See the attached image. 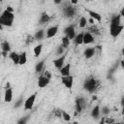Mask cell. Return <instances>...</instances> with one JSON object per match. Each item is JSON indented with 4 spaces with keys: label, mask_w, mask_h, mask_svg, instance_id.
<instances>
[{
    "label": "cell",
    "mask_w": 124,
    "mask_h": 124,
    "mask_svg": "<svg viewBox=\"0 0 124 124\" xmlns=\"http://www.w3.org/2000/svg\"><path fill=\"white\" fill-rule=\"evenodd\" d=\"M105 122H106V124H113L114 123V120L112 118H106L105 119Z\"/></svg>",
    "instance_id": "35"
},
{
    "label": "cell",
    "mask_w": 124,
    "mask_h": 124,
    "mask_svg": "<svg viewBox=\"0 0 124 124\" xmlns=\"http://www.w3.org/2000/svg\"><path fill=\"white\" fill-rule=\"evenodd\" d=\"M122 54H123V55H124V48H123V49H122Z\"/></svg>",
    "instance_id": "53"
},
{
    "label": "cell",
    "mask_w": 124,
    "mask_h": 124,
    "mask_svg": "<svg viewBox=\"0 0 124 124\" xmlns=\"http://www.w3.org/2000/svg\"><path fill=\"white\" fill-rule=\"evenodd\" d=\"M64 33L66 34V36H67L70 40L75 39V37L77 36V35H76V32H75V27H74V25H69V26H67V27L64 29Z\"/></svg>",
    "instance_id": "4"
},
{
    "label": "cell",
    "mask_w": 124,
    "mask_h": 124,
    "mask_svg": "<svg viewBox=\"0 0 124 124\" xmlns=\"http://www.w3.org/2000/svg\"><path fill=\"white\" fill-rule=\"evenodd\" d=\"M49 20H50V16H49L47 14L44 13V14L41 16V17H40L39 23H40V24H44V23H46V22H48Z\"/></svg>",
    "instance_id": "16"
},
{
    "label": "cell",
    "mask_w": 124,
    "mask_h": 124,
    "mask_svg": "<svg viewBox=\"0 0 124 124\" xmlns=\"http://www.w3.org/2000/svg\"><path fill=\"white\" fill-rule=\"evenodd\" d=\"M1 18H5V19H11V20H14V13H11V12H8L7 10H5L2 14H1Z\"/></svg>",
    "instance_id": "14"
},
{
    "label": "cell",
    "mask_w": 124,
    "mask_h": 124,
    "mask_svg": "<svg viewBox=\"0 0 124 124\" xmlns=\"http://www.w3.org/2000/svg\"><path fill=\"white\" fill-rule=\"evenodd\" d=\"M58 32V26L57 25H54V26H51L49 27L47 30H46V38H52L54 37Z\"/></svg>",
    "instance_id": "7"
},
{
    "label": "cell",
    "mask_w": 124,
    "mask_h": 124,
    "mask_svg": "<svg viewBox=\"0 0 124 124\" xmlns=\"http://www.w3.org/2000/svg\"><path fill=\"white\" fill-rule=\"evenodd\" d=\"M122 114H124V107L122 108Z\"/></svg>",
    "instance_id": "51"
},
{
    "label": "cell",
    "mask_w": 124,
    "mask_h": 124,
    "mask_svg": "<svg viewBox=\"0 0 124 124\" xmlns=\"http://www.w3.org/2000/svg\"><path fill=\"white\" fill-rule=\"evenodd\" d=\"M12 24H13V20L5 19V18L0 17V25H2V26H12Z\"/></svg>",
    "instance_id": "23"
},
{
    "label": "cell",
    "mask_w": 124,
    "mask_h": 124,
    "mask_svg": "<svg viewBox=\"0 0 124 124\" xmlns=\"http://www.w3.org/2000/svg\"><path fill=\"white\" fill-rule=\"evenodd\" d=\"M70 69H71V65L70 64H66L65 66H63L60 69V74L62 77H68L70 76Z\"/></svg>",
    "instance_id": "9"
},
{
    "label": "cell",
    "mask_w": 124,
    "mask_h": 124,
    "mask_svg": "<svg viewBox=\"0 0 124 124\" xmlns=\"http://www.w3.org/2000/svg\"><path fill=\"white\" fill-rule=\"evenodd\" d=\"M72 124H78V122H77V121H75V122H73Z\"/></svg>",
    "instance_id": "50"
},
{
    "label": "cell",
    "mask_w": 124,
    "mask_h": 124,
    "mask_svg": "<svg viewBox=\"0 0 124 124\" xmlns=\"http://www.w3.org/2000/svg\"><path fill=\"white\" fill-rule=\"evenodd\" d=\"M99 87V82L94 78H89L84 82V89L90 93H93Z\"/></svg>",
    "instance_id": "1"
},
{
    "label": "cell",
    "mask_w": 124,
    "mask_h": 124,
    "mask_svg": "<svg viewBox=\"0 0 124 124\" xmlns=\"http://www.w3.org/2000/svg\"><path fill=\"white\" fill-rule=\"evenodd\" d=\"M62 83L65 85V87L71 89L73 87V82H74V78L72 76H68V77H62L61 78Z\"/></svg>",
    "instance_id": "5"
},
{
    "label": "cell",
    "mask_w": 124,
    "mask_h": 124,
    "mask_svg": "<svg viewBox=\"0 0 124 124\" xmlns=\"http://www.w3.org/2000/svg\"><path fill=\"white\" fill-rule=\"evenodd\" d=\"M9 88H10V83H9V82H8V83H7V84H6V86H5V89H6V90H7V89H9Z\"/></svg>",
    "instance_id": "44"
},
{
    "label": "cell",
    "mask_w": 124,
    "mask_h": 124,
    "mask_svg": "<svg viewBox=\"0 0 124 124\" xmlns=\"http://www.w3.org/2000/svg\"><path fill=\"white\" fill-rule=\"evenodd\" d=\"M65 58H66V55H65V54H63V55H62V56H60L59 58H57V59L53 60V64H54V66H55L57 69H59V70H60V69L64 66Z\"/></svg>",
    "instance_id": "6"
},
{
    "label": "cell",
    "mask_w": 124,
    "mask_h": 124,
    "mask_svg": "<svg viewBox=\"0 0 124 124\" xmlns=\"http://www.w3.org/2000/svg\"><path fill=\"white\" fill-rule=\"evenodd\" d=\"M102 111H103V113H104V114H108V112H109V109H108L107 107H104V108H102Z\"/></svg>",
    "instance_id": "37"
},
{
    "label": "cell",
    "mask_w": 124,
    "mask_h": 124,
    "mask_svg": "<svg viewBox=\"0 0 124 124\" xmlns=\"http://www.w3.org/2000/svg\"><path fill=\"white\" fill-rule=\"evenodd\" d=\"M86 24H87V19H86L84 16H82V17L79 19V27L84 28V27L86 26Z\"/></svg>",
    "instance_id": "29"
},
{
    "label": "cell",
    "mask_w": 124,
    "mask_h": 124,
    "mask_svg": "<svg viewBox=\"0 0 124 124\" xmlns=\"http://www.w3.org/2000/svg\"><path fill=\"white\" fill-rule=\"evenodd\" d=\"M82 108H83V107L80 105V103H79L78 99L77 98V100H76V110H77L78 112H81Z\"/></svg>",
    "instance_id": "28"
},
{
    "label": "cell",
    "mask_w": 124,
    "mask_h": 124,
    "mask_svg": "<svg viewBox=\"0 0 124 124\" xmlns=\"http://www.w3.org/2000/svg\"><path fill=\"white\" fill-rule=\"evenodd\" d=\"M62 117L65 121H70L71 120V115L68 112H66L65 110H62Z\"/></svg>",
    "instance_id": "30"
},
{
    "label": "cell",
    "mask_w": 124,
    "mask_h": 124,
    "mask_svg": "<svg viewBox=\"0 0 124 124\" xmlns=\"http://www.w3.org/2000/svg\"><path fill=\"white\" fill-rule=\"evenodd\" d=\"M120 16L124 17V7H123V8L121 9V12H120Z\"/></svg>",
    "instance_id": "41"
},
{
    "label": "cell",
    "mask_w": 124,
    "mask_h": 124,
    "mask_svg": "<svg viewBox=\"0 0 124 124\" xmlns=\"http://www.w3.org/2000/svg\"><path fill=\"white\" fill-rule=\"evenodd\" d=\"M64 52V47L62 46H60L58 48H57V54H62Z\"/></svg>",
    "instance_id": "36"
},
{
    "label": "cell",
    "mask_w": 124,
    "mask_h": 124,
    "mask_svg": "<svg viewBox=\"0 0 124 124\" xmlns=\"http://www.w3.org/2000/svg\"><path fill=\"white\" fill-rule=\"evenodd\" d=\"M6 10H7V11H8V12H11V13H13V11H14V9H13V8H12V7H11V6H8V7H7V9H6Z\"/></svg>",
    "instance_id": "39"
},
{
    "label": "cell",
    "mask_w": 124,
    "mask_h": 124,
    "mask_svg": "<svg viewBox=\"0 0 124 124\" xmlns=\"http://www.w3.org/2000/svg\"><path fill=\"white\" fill-rule=\"evenodd\" d=\"M42 49H43V45H38V46H36L34 47L33 51H34V55H35V57H38V56L41 54Z\"/></svg>",
    "instance_id": "24"
},
{
    "label": "cell",
    "mask_w": 124,
    "mask_h": 124,
    "mask_svg": "<svg viewBox=\"0 0 124 124\" xmlns=\"http://www.w3.org/2000/svg\"><path fill=\"white\" fill-rule=\"evenodd\" d=\"M10 58L12 59V61L15 64H19V54H17L16 52H11L10 53Z\"/></svg>",
    "instance_id": "18"
},
{
    "label": "cell",
    "mask_w": 124,
    "mask_h": 124,
    "mask_svg": "<svg viewBox=\"0 0 124 124\" xmlns=\"http://www.w3.org/2000/svg\"><path fill=\"white\" fill-rule=\"evenodd\" d=\"M86 12L89 14V16H90L91 18H93L94 20H97V21H101L102 16H101L100 14H98V13H96L94 11H91V10H87V9H86Z\"/></svg>",
    "instance_id": "10"
},
{
    "label": "cell",
    "mask_w": 124,
    "mask_h": 124,
    "mask_svg": "<svg viewBox=\"0 0 124 124\" xmlns=\"http://www.w3.org/2000/svg\"><path fill=\"white\" fill-rule=\"evenodd\" d=\"M48 83H49V79H48V78H46L44 75L40 76V78H39V79H38V85H39V87L44 88V87H46Z\"/></svg>",
    "instance_id": "8"
},
{
    "label": "cell",
    "mask_w": 124,
    "mask_h": 124,
    "mask_svg": "<svg viewBox=\"0 0 124 124\" xmlns=\"http://www.w3.org/2000/svg\"><path fill=\"white\" fill-rule=\"evenodd\" d=\"M121 105H122V107H124V96L121 99Z\"/></svg>",
    "instance_id": "45"
},
{
    "label": "cell",
    "mask_w": 124,
    "mask_h": 124,
    "mask_svg": "<svg viewBox=\"0 0 124 124\" xmlns=\"http://www.w3.org/2000/svg\"><path fill=\"white\" fill-rule=\"evenodd\" d=\"M88 21H89V22H90V23H91V24H93V25H94V21H95V20H94V19H93V18H91V17H90V19H89V20H88Z\"/></svg>",
    "instance_id": "42"
},
{
    "label": "cell",
    "mask_w": 124,
    "mask_h": 124,
    "mask_svg": "<svg viewBox=\"0 0 124 124\" xmlns=\"http://www.w3.org/2000/svg\"><path fill=\"white\" fill-rule=\"evenodd\" d=\"M91 115H92V117H94V118H98V117H99V115H100V107H99L98 105L93 108V109H92V111H91Z\"/></svg>",
    "instance_id": "20"
},
{
    "label": "cell",
    "mask_w": 124,
    "mask_h": 124,
    "mask_svg": "<svg viewBox=\"0 0 124 124\" xmlns=\"http://www.w3.org/2000/svg\"><path fill=\"white\" fill-rule=\"evenodd\" d=\"M54 114H55L57 117H61V116H62V110H60V109H55Z\"/></svg>",
    "instance_id": "34"
},
{
    "label": "cell",
    "mask_w": 124,
    "mask_h": 124,
    "mask_svg": "<svg viewBox=\"0 0 124 124\" xmlns=\"http://www.w3.org/2000/svg\"><path fill=\"white\" fill-rule=\"evenodd\" d=\"M21 101H22V100H21V99H19V100L17 101V103H16V105H15V108H17V107H18V106H19V105L21 104Z\"/></svg>",
    "instance_id": "40"
},
{
    "label": "cell",
    "mask_w": 124,
    "mask_h": 124,
    "mask_svg": "<svg viewBox=\"0 0 124 124\" xmlns=\"http://www.w3.org/2000/svg\"><path fill=\"white\" fill-rule=\"evenodd\" d=\"M123 28H124L123 25H112V24H110L109 33H110V35H111L113 38H116V37L121 33V31L123 30Z\"/></svg>",
    "instance_id": "3"
},
{
    "label": "cell",
    "mask_w": 124,
    "mask_h": 124,
    "mask_svg": "<svg viewBox=\"0 0 124 124\" xmlns=\"http://www.w3.org/2000/svg\"><path fill=\"white\" fill-rule=\"evenodd\" d=\"M92 99H93V100H96V99H97V97H96V96H93V97H92Z\"/></svg>",
    "instance_id": "48"
},
{
    "label": "cell",
    "mask_w": 124,
    "mask_h": 124,
    "mask_svg": "<svg viewBox=\"0 0 124 124\" xmlns=\"http://www.w3.org/2000/svg\"><path fill=\"white\" fill-rule=\"evenodd\" d=\"M105 119H106V118H105V117H103V118H102V120H101V122H100V124H106Z\"/></svg>",
    "instance_id": "43"
},
{
    "label": "cell",
    "mask_w": 124,
    "mask_h": 124,
    "mask_svg": "<svg viewBox=\"0 0 124 124\" xmlns=\"http://www.w3.org/2000/svg\"><path fill=\"white\" fill-rule=\"evenodd\" d=\"M120 21H121V16L120 15H116V16H112L110 24H112V25H121Z\"/></svg>",
    "instance_id": "17"
},
{
    "label": "cell",
    "mask_w": 124,
    "mask_h": 124,
    "mask_svg": "<svg viewBox=\"0 0 124 124\" xmlns=\"http://www.w3.org/2000/svg\"><path fill=\"white\" fill-rule=\"evenodd\" d=\"M75 13H76V9L74 7H72L71 5L66 7V8H64V14L67 16H73L75 15Z\"/></svg>",
    "instance_id": "12"
},
{
    "label": "cell",
    "mask_w": 124,
    "mask_h": 124,
    "mask_svg": "<svg viewBox=\"0 0 124 124\" xmlns=\"http://www.w3.org/2000/svg\"><path fill=\"white\" fill-rule=\"evenodd\" d=\"M44 35H45L44 30H39V31H37V32L35 33L34 38H35L36 40H42V39H43V37H44Z\"/></svg>",
    "instance_id": "26"
},
{
    "label": "cell",
    "mask_w": 124,
    "mask_h": 124,
    "mask_svg": "<svg viewBox=\"0 0 124 124\" xmlns=\"http://www.w3.org/2000/svg\"><path fill=\"white\" fill-rule=\"evenodd\" d=\"M12 99H13V90H12L11 88H9V89H7V90L5 91L4 100H5V102L10 103V102L12 101Z\"/></svg>",
    "instance_id": "15"
},
{
    "label": "cell",
    "mask_w": 124,
    "mask_h": 124,
    "mask_svg": "<svg viewBox=\"0 0 124 124\" xmlns=\"http://www.w3.org/2000/svg\"><path fill=\"white\" fill-rule=\"evenodd\" d=\"M83 36H84V33H79V34H78L75 37V43H76V45H81V44H83Z\"/></svg>",
    "instance_id": "19"
},
{
    "label": "cell",
    "mask_w": 124,
    "mask_h": 124,
    "mask_svg": "<svg viewBox=\"0 0 124 124\" xmlns=\"http://www.w3.org/2000/svg\"><path fill=\"white\" fill-rule=\"evenodd\" d=\"M113 124H123V123H120V122H117V123H115V122H114Z\"/></svg>",
    "instance_id": "52"
},
{
    "label": "cell",
    "mask_w": 124,
    "mask_h": 124,
    "mask_svg": "<svg viewBox=\"0 0 124 124\" xmlns=\"http://www.w3.org/2000/svg\"><path fill=\"white\" fill-rule=\"evenodd\" d=\"M93 42H94V38H93L92 34L89 33V32L84 33V36H83V44L88 45V44H91Z\"/></svg>",
    "instance_id": "11"
},
{
    "label": "cell",
    "mask_w": 124,
    "mask_h": 124,
    "mask_svg": "<svg viewBox=\"0 0 124 124\" xmlns=\"http://www.w3.org/2000/svg\"><path fill=\"white\" fill-rule=\"evenodd\" d=\"M36 97H37V93H33L32 95H30L24 102V108L26 110H29L33 108L35 101H36Z\"/></svg>",
    "instance_id": "2"
},
{
    "label": "cell",
    "mask_w": 124,
    "mask_h": 124,
    "mask_svg": "<svg viewBox=\"0 0 124 124\" xmlns=\"http://www.w3.org/2000/svg\"><path fill=\"white\" fill-rule=\"evenodd\" d=\"M27 62V56L26 52H22L19 54V65H24Z\"/></svg>",
    "instance_id": "25"
},
{
    "label": "cell",
    "mask_w": 124,
    "mask_h": 124,
    "mask_svg": "<svg viewBox=\"0 0 124 124\" xmlns=\"http://www.w3.org/2000/svg\"><path fill=\"white\" fill-rule=\"evenodd\" d=\"M7 53H8V52H5V51H3V52H2L3 56H6V55H7Z\"/></svg>",
    "instance_id": "47"
},
{
    "label": "cell",
    "mask_w": 124,
    "mask_h": 124,
    "mask_svg": "<svg viewBox=\"0 0 124 124\" xmlns=\"http://www.w3.org/2000/svg\"><path fill=\"white\" fill-rule=\"evenodd\" d=\"M95 47H87L85 50H84V56L86 59H89L91 58L94 54H95Z\"/></svg>",
    "instance_id": "13"
},
{
    "label": "cell",
    "mask_w": 124,
    "mask_h": 124,
    "mask_svg": "<svg viewBox=\"0 0 124 124\" xmlns=\"http://www.w3.org/2000/svg\"><path fill=\"white\" fill-rule=\"evenodd\" d=\"M71 3H72V4H77V3H78V1H75V0H73V1H71Z\"/></svg>",
    "instance_id": "46"
},
{
    "label": "cell",
    "mask_w": 124,
    "mask_h": 124,
    "mask_svg": "<svg viewBox=\"0 0 124 124\" xmlns=\"http://www.w3.org/2000/svg\"><path fill=\"white\" fill-rule=\"evenodd\" d=\"M28 119H29V115L23 116V117H21V118L17 121V124H26V122H27Z\"/></svg>",
    "instance_id": "31"
},
{
    "label": "cell",
    "mask_w": 124,
    "mask_h": 124,
    "mask_svg": "<svg viewBox=\"0 0 124 124\" xmlns=\"http://www.w3.org/2000/svg\"><path fill=\"white\" fill-rule=\"evenodd\" d=\"M89 30H90V32H91V33H94V34H99V29H98V28H97L95 25H93V26H92V27H91Z\"/></svg>",
    "instance_id": "32"
},
{
    "label": "cell",
    "mask_w": 124,
    "mask_h": 124,
    "mask_svg": "<svg viewBox=\"0 0 124 124\" xmlns=\"http://www.w3.org/2000/svg\"><path fill=\"white\" fill-rule=\"evenodd\" d=\"M121 65H122V67L124 68V61H122V62H121Z\"/></svg>",
    "instance_id": "49"
},
{
    "label": "cell",
    "mask_w": 124,
    "mask_h": 124,
    "mask_svg": "<svg viewBox=\"0 0 124 124\" xmlns=\"http://www.w3.org/2000/svg\"><path fill=\"white\" fill-rule=\"evenodd\" d=\"M44 66H45V61H44V60H42V61H40L39 63H37L36 66H35V71H36V73H41V72L44 70Z\"/></svg>",
    "instance_id": "21"
},
{
    "label": "cell",
    "mask_w": 124,
    "mask_h": 124,
    "mask_svg": "<svg viewBox=\"0 0 124 124\" xmlns=\"http://www.w3.org/2000/svg\"><path fill=\"white\" fill-rule=\"evenodd\" d=\"M32 42H33V37L30 36V35H28V37H27V44H30Z\"/></svg>",
    "instance_id": "38"
},
{
    "label": "cell",
    "mask_w": 124,
    "mask_h": 124,
    "mask_svg": "<svg viewBox=\"0 0 124 124\" xmlns=\"http://www.w3.org/2000/svg\"><path fill=\"white\" fill-rule=\"evenodd\" d=\"M1 48H2V51H5V52H9L11 50V46H10V44L5 41V42H2L1 44Z\"/></svg>",
    "instance_id": "22"
},
{
    "label": "cell",
    "mask_w": 124,
    "mask_h": 124,
    "mask_svg": "<svg viewBox=\"0 0 124 124\" xmlns=\"http://www.w3.org/2000/svg\"><path fill=\"white\" fill-rule=\"evenodd\" d=\"M43 75H44L46 78H48V79L50 80V78H51V74H50V72H48V71L46 70V71H45V72H44V74H43Z\"/></svg>",
    "instance_id": "33"
},
{
    "label": "cell",
    "mask_w": 124,
    "mask_h": 124,
    "mask_svg": "<svg viewBox=\"0 0 124 124\" xmlns=\"http://www.w3.org/2000/svg\"><path fill=\"white\" fill-rule=\"evenodd\" d=\"M70 45V39L67 36H64L62 38V46L63 47H67Z\"/></svg>",
    "instance_id": "27"
}]
</instances>
